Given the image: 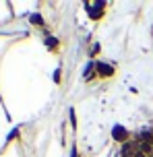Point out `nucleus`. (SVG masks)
Here are the masks:
<instances>
[{
  "label": "nucleus",
  "mask_w": 153,
  "mask_h": 157,
  "mask_svg": "<svg viewBox=\"0 0 153 157\" xmlns=\"http://www.w3.org/2000/svg\"><path fill=\"white\" fill-rule=\"evenodd\" d=\"M135 141H137L139 145H153V130L147 128V130H143V132H139Z\"/></svg>",
  "instance_id": "1"
},
{
  "label": "nucleus",
  "mask_w": 153,
  "mask_h": 157,
  "mask_svg": "<svg viewBox=\"0 0 153 157\" xmlns=\"http://www.w3.org/2000/svg\"><path fill=\"white\" fill-rule=\"evenodd\" d=\"M112 136L118 143H126V141H128V132H126L122 126H116V128H114V130H112Z\"/></svg>",
  "instance_id": "2"
},
{
  "label": "nucleus",
  "mask_w": 153,
  "mask_h": 157,
  "mask_svg": "<svg viewBox=\"0 0 153 157\" xmlns=\"http://www.w3.org/2000/svg\"><path fill=\"white\" fill-rule=\"evenodd\" d=\"M95 71L101 75V77H110V75H114V68L112 66H108V64H104V62H97L95 64Z\"/></svg>",
  "instance_id": "3"
},
{
  "label": "nucleus",
  "mask_w": 153,
  "mask_h": 157,
  "mask_svg": "<svg viewBox=\"0 0 153 157\" xmlns=\"http://www.w3.org/2000/svg\"><path fill=\"white\" fill-rule=\"evenodd\" d=\"M95 64H89V68H87V72H85V78H87V81H91V78H93V75H95Z\"/></svg>",
  "instance_id": "4"
},
{
  "label": "nucleus",
  "mask_w": 153,
  "mask_h": 157,
  "mask_svg": "<svg viewBox=\"0 0 153 157\" xmlns=\"http://www.w3.org/2000/svg\"><path fill=\"white\" fill-rule=\"evenodd\" d=\"M135 157H149V155H147V153H143L141 149H137V151H135Z\"/></svg>",
  "instance_id": "5"
},
{
  "label": "nucleus",
  "mask_w": 153,
  "mask_h": 157,
  "mask_svg": "<svg viewBox=\"0 0 153 157\" xmlns=\"http://www.w3.org/2000/svg\"><path fill=\"white\" fill-rule=\"evenodd\" d=\"M31 21H33V23H40V25H41V17H40V15H33Z\"/></svg>",
  "instance_id": "6"
},
{
  "label": "nucleus",
  "mask_w": 153,
  "mask_h": 157,
  "mask_svg": "<svg viewBox=\"0 0 153 157\" xmlns=\"http://www.w3.org/2000/svg\"><path fill=\"white\" fill-rule=\"evenodd\" d=\"M122 157H135L132 151H122Z\"/></svg>",
  "instance_id": "7"
},
{
  "label": "nucleus",
  "mask_w": 153,
  "mask_h": 157,
  "mask_svg": "<svg viewBox=\"0 0 153 157\" xmlns=\"http://www.w3.org/2000/svg\"><path fill=\"white\" fill-rule=\"evenodd\" d=\"M48 46H50V48H56V39H54V37L48 39Z\"/></svg>",
  "instance_id": "8"
},
{
  "label": "nucleus",
  "mask_w": 153,
  "mask_h": 157,
  "mask_svg": "<svg viewBox=\"0 0 153 157\" xmlns=\"http://www.w3.org/2000/svg\"><path fill=\"white\" fill-rule=\"evenodd\" d=\"M71 122H73V126L77 124V120H75V112H73V110H71Z\"/></svg>",
  "instance_id": "9"
},
{
  "label": "nucleus",
  "mask_w": 153,
  "mask_h": 157,
  "mask_svg": "<svg viewBox=\"0 0 153 157\" xmlns=\"http://www.w3.org/2000/svg\"><path fill=\"white\" fill-rule=\"evenodd\" d=\"M73 157H77V149H75V147H73Z\"/></svg>",
  "instance_id": "10"
}]
</instances>
